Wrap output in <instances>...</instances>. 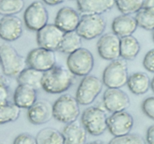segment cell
Listing matches in <instances>:
<instances>
[{
	"instance_id": "27",
	"label": "cell",
	"mask_w": 154,
	"mask_h": 144,
	"mask_svg": "<svg viewBox=\"0 0 154 144\" xmlns=\"http://www.w3.org/2000/svg\"><path fill=\"white\" fill-rule=\"evenodd\" d=\"M20 109L14 103L9 101L0 106V124L16 121L19 118Z\"/></svg>"
},
{
	"instance_id": "19",
	"label": "cell",
	"mask_w": 154,
	"mask_h": 144,
	"mask_svg": "<svg viewBox=\"0 0 154 144\" xmlns=\"http://www.w3.org/2000/svg\"><path fill=\"white\" fill-rule=\"evenodd\" d=\"M135 17L129 14H122L116 16L112 22L113 32L121 38L132 35L138 28Z\"/></svg>"
},
{
	"instance_id": "39",
	"label": "cell",
	"mask_w": 154,
	"mask_h": 144,
	"mask_svg": "<svg viewBox=\"0 0 154 144\" xmlns=\"http://www.w3.org/2000/svg\"><path fill=\"white\" fill-rule=\"evenodd\" d=\"M0 83L8 85V80H7V78L5 76H3L2 74H0Z\"/></svg>"
},
{
	"instance_id": "11",
	"label": "cell",
	"mask_w": 154,
	"mask_h": 144,
	"mask_svg": "<svg viewBox=\"0 0 154 144\" xmlns=\"http://www.w3.org/2000/svg\"><path fill=\"white\" fill-rule=\"evenodd\" d=\"M65 32L57 26L48 23L37 32L36 40L38 46L52 51L58 50Z\"/></svg>"
},
{
	"instance_id": "43",
	"label": "cell",
	"mask_w": 154,
	"mask_h": 144,
	"mask_svg": "<svg viewBox=\"0 0 154 144\" xmlns=\"http://www.w3.org/2000/svg\"><path fill=\"white\" fill-rule=\"evenodd\" d=\"M0 65H1V62H0Z\"/></svg>"
},
{
	"instance_id": "21",
	"label": "cell",
	"mask_w": 154,
	"mask_h": 144,
	"mask_svg": "<svg viewBox=\"0 0 154 144\" xmlns=\"http://www.w3.org/2000/svg\"><path fill=\"white\" fill-rule=\"evenodd\" d=\"M37 101V90L26 85H18L14 94V103L20 108L29 109Z\"/></svg>"
},
{
	"instance_id": "41",
	"label": "cell",
	"mask_w": 154,
	"mask_h": 144,
	"mask_svg": "<svg viewBox=\"0 0 154 144\" xmlns=\"http://www.w3.org/2000/svg\"><path fill=\"white\" fill-rule=\"evenodd\" d=\"M150 88H151L152 91H153V92H154V76H153V79H152V80H151V84H150Z\"/></svg>"
},
{
	"instance_id": "34",
	"label": "cell",
	"mask_w": 154,
	"mask_h": 144,
	"mask_svg": "<svg viewBox=\"0 0 154 144\" xmlns=\"http://www.w3.org/2000/svg\"><path fill=\"white\" fill-rule=\"evenodd\" d=\"M143 65L146 70L154 73V48L146 53L143 59Z\"/></svg>"
},
{
	"instance_id": "32",
	"label": "cell",
	"mask_w": 154,
	"mask_h": 144,
	"mask_svg": "<svg viewBox=\"0 0 154 144\" xmlns=\"http://www.w3.org/2000/svg\"><path fill=\"white\" fill-rule=\"evenodd\" d=\"M141 109L146 116L154 120V97L146 98L142 102Z\"/></svg>"
},
{
	"instance_id": "22",
	"label": "cell",
	"mask_w": 154,
	"mask_h": 144,
	"mask_svg": "<svg viewBox=\"0 0 154 144\" xmlns=\"http://www.w3.org/2000/svg\"><path fill=\"white\" fill-rule=\"evenodd\" d=\"M151 80L144 72H135L129 76L127 86L131 92L140 95L148 92L150 88Z\"/></svg>"
},
{
	"instance_id": "35",
	"label": "cell",
	"mask_w": 154,
	"mask_h": 144,
	"mask_svg": "<svg viewBox=\"0 0 154 144\" xmlns=\"http://www.w3.org/2000/svg\"><path fill=\"white\" fill-rule=\"evenodd\" d=\"M9 91L8 85L0 83V106L8 102Z\"/></svg>"
},
{
	"instance_id": "33",
	"label": "cell",
	"mask_w": 154,
	"mask_h": 144,
	"mask_svg": "<svg viewBox=\"0 0 154 144\" xmlns=\"http://www.w3.org/2000/svg\"><path fill=\"white\" fill-rule=\"evenodd\" d=\"M13 144H38L36 137L28 133H22L17 135Z\"/></svg>"
},
{
	"instance_id": "38",
	"label": "cell",
	"mask_w": 154,
	"mask_h": 144,
	"mask_svg": "<svg viewBox=\"0 0 154 144\" xmlns=\"http://www.w3.org/2000/svg\"><path fill=\"white\" fill-rule=\"evenodd\" d=\"M143 8L150 9V10L154 11V0H146L144 5Z\"/></svg>"
},
{
	"instance_id": "25",
	"label": "cell",
	"mask_w": 154,
	"mask_h": 144,
	"mask_svg": "<svg viewBox=\"0 0 154 144\" xmlns=\"http://www.w3.org/2000/svg\"><path fill=\"white\" fill-rule=\"evenodd\" d=\"M82 47V38L76 31L65 32L61 44L58 48L59 52L71 54Z\"/></svg>"
},
{
	"instance_id": "1",
	"label": "cell",
	"mask_w": 154,
	"mask_h": 144,
	"mask_svg": "<svg viewBox=\"0 0 154 144\" xmlns=\"http://www.w3.org/2000/svg\"><path fill=\"white\" fill-rule=\"evenodd\" d=\"M75 75L63 65H57L44 72L42 89L51 94H60L67 91L74 83Z\"/></svg>"
},
{
	"instance_id": "16",
	"label": "cell",
	"mask_w": 154,
	"mask_h": 144,
	"mask_svg": "<svg viewBox=\"0 0 154 144\" xmlns=\"http://www.w3.org/2000/svg\"><path fill=\"white\" fill-rule=\"evenodd\" d=\"M27 117L33 124H45L54 117L53 105L46 100H37L28 109Z\"/></svg>"
},
{
	"instance_id": "15",
	"label": "cell",
	"mask_w": 154,
	"mask_h": 144,
	"mask_svg": "<svg viewBox=\"0 0 154 144\" xmlns=\"http://www.w3.org/2000/svg\"><path fill=\"white\" fill-rule=\"evenodd\" d=\"M23 22L18 16H4L0 20V38L7 42L14 41L23 34Z\"/></svg>"
},
{
	"instance_id": "31",
	"label": "cell",
	"mask_w": 154,
	"mask_h": 144,
	"mask_svg": "<svg viewBox=\"0 0 154 144\" xmlns=\"http://www.w3.org/2000/svg\"><path fill=\"white\" fill-rule=\"evenodd\" d=\"M108 144H146V141L141 135L129 133L123 136H114Z\"/></svg>"
},
{
	"instance_id": "30",
	"label": "cell",
	"mask_w": 154,
	"mask_h": 144,
	"mask_svg": "<svg viewBox=\"0 0 154 144\" xmlns=\"http://www.w3.org/2000/svg\"><path fill=\"white\" fill-rule=\"evenodd\" d=\"M138 26L146 30H154V11L150 9L142 8L135 15Z\"/></svg>"
},
{
	"instance_id": "2",
	"label": "cell",
	"mask_w": 154,
	"mask_h": 144,
	"mask_svg": "<svg viewBox=\"0 0 154 144\" xmlns=\"http://www.w3.org/2000/svg\"><path fill=\"white\" fill-rule=\"evenodd\" d=\"M0 62L3 74L10 77L17 76L26 66V58L20 55L12 45L3 43L0 45Z\"/></svg>"
},
{
	"instance_id": "20",
	"label": "cell",
	"mask_w": 154,
	"mask_h": 144,
	"mask_svg": "<svg viewBox=\"0 0 154 144\" xmlns=\"http://www.w3.org/2000/svg\"><path fill=\"white\" fill-rule=\"evenodd\" d=\"M65 144H85L87 131L78 121L66 124L63 130Z\"/></svg>"
},
{
	"instance_id": "7",
	"label": "cell",
	"mask_w": 154,
	"mask_h": 144,
	"mask_svg": "<svg viewBox=\"0 0 154 144\" xmlns=\"http://www.w3.org/2000/svg\"><path fill=\"white\" fill-rule=\"evenodd\" d=\"M102 80L93 75L84 76L76 91L77 100L81 105H90L102 92L103 88Z\"/></svg>"
},
{
	"instance_id": "4",
	"label": "cell",
	"mask_w": 154,
	"mask_h": 144,
	"mask_svg": "<svg viewBox=\"0 0 154 144\" xmlns=\"http://www.w3.org/2000/svg\"><path fill=\"white\" fill-rule=\"evenodd\" d=\"M126 60L117 58L107 66L102 74V82L108 88H119L127 85L129 79Z\"/></svg>"
},
{
	"instance_id": "42",
	"label": "cell",
	"mask_w": 154,
	"mask_h": 144,
	"mask_svg": "<svg viewBox=\"0 0 154 144\" xmlns=\"http://www.w3.org/2000/svg\"><path fill=\"white\" fill-rule=\"evenodd\" d=\"M153 42H154V30L153 31Z\"/></svg>"
},
{
	"instance_id": "13",
	"label": "cell",
	"mask_w": 154,
	"mask_h": 144,
	"mask_svg": "<svg viewBox=\"0 0 154 144\" xmlns=\"http://www.w3.org/2000/svg\"><path fill=\"white\" fill-rule=\"evenodd\" d=\"M133 117L126 110L113 112L107 120L108 130L114 136L129 134L133 128Z\"/></svg>"
},
{
	"instance_id": "23",
	"label": "cell",
	"mask_w": 154,
	"mask_h": 144,
	"mask_svg": "<svg viewBox=\"0 0 154 144\" xmlns=\"http://www.w3.org/2000/svg\"><path fill=\"white\" fill-rule=\"evenodd\" d=\"M44 72L32 68H26L17 76V81L19 85H26L39 90L42 88V78Z\"/></svg>"
},
{
	"instance_id": "18",
	"label": "cell",
	"mask_w": 154,
	"mask_h": 144,
	"mask_svg": "<svg viewBox=\"0 0 154 144\" xmlns=\"http://www.w3.org/2000/svg\"><path fill=\"white\" fill-rule=\"evenodd\" d=\"M114 0H77L78 10L84 14H102L111 10Z\"/></svg>"
},
{
	"instance_id": "24",
	"label": "cell",
	"mask_w": 154,
	"mask_h": 144,
	"mask_svg": "<svg viewBox=\"0 0 154 144\" xmlns=\"http://www.w3.org/2000/svg\"><path fill=\"white\" fill-rule=\"evenodd\" d=\"M141 50V46L136 38L132 35L120 38V57L125 60H133Z\"/></svg>"
},
{
	"instance_id": "12",
	"label": "cell",
	"mask_w": 154,
	"mask_h": 144,
	"mask_svg": "<svg viewBox=\"0 0 154 144\" xmlns=\"http://www.w3.org/2000/svg\"><path fill=\"white\" fill-rule=\"evenodd\" d=\"M97 50L103 59L113 61L120 58V38L114 32L102 34L97 41Z\"/></svg>"
},
{
	"instance_id": "9",
	"label": "cell",
	"mask_w": 154,
	"mask_h": 144,
	"mask_svg": "<svg viewBox=\"0 0 154 144\" xmlns=\"http://www.w3.org/2000/svg\"><path fill=\"white\" fill-rule=\"evenodd\" d=\"M49 15L45 4L40 1H35L24 11L23 20L28 29L38 32L48 24Z\"/></svg>"
},
{
	"instance_id": "8",
	"label": "cell",
	"mask_w": 154,
	"mask_h": 144,
	"mask_svg": "<svg viewBox=\"0 0 154 144\" xmlns=\"http://www.w3.org/2000/svg\"><path fill=\"white\" fill-rule=\"evenodd\" d=\"M105 27L106 22L100 14H84L76 32L82 38L92 40L102 35Z\"/></svg>"
},
{
	"instance_id": "17",
	"label": "cell",
	"mask_w": 154,
	"mask_h": 144,
	"mask_svg": "<svg viewBox=\"0 0 154 144\" xmlns=\"http://www.w3.org/2000/svg\"><path fill=\"white\" fill-rule=\"evenodd\" d=\"M81 16L76 10L71 7H63L58 10L54 24L64 32L76 31Z\"/></svg>"
},
{
	"instance_id": "36",
	"label": "cell",
	"mask_w": 154,
	"mask_h": 144,
	"mask_svg": "<svg viewBox=\"0 0 154 144\" xmlns=\"http://www.w3.org/2000/svg\"><path fill=\"white\" fill-rule=\"evenodd\" d=\"M146 140L148 144H154V124H152L147 129Z\"/></svg>"
},
{
	"instance_id": "14",
	"label": "cell",
	"mask_w": 154,
	"mask_h": 144,
	"mask_svg": "<svg viewBox=\"0 0 154 144\" xmlns=\"http://www.w3.org/2000/svg\"><path fill=\"white\" fill-rule=\"evenodd\" d=\"M103 104L111 112L126 110L130 106L129 95L119 88H108L103 94Z\"/></svg>"
},
{
	"instance_id": "44",
	"label": "cell",
	"mask_w": 154,
	"mask_h": 144,
	"mask_svg": "<svg viewBox=\"0 0 154 144\" xmlns=\"http://www.w3.org/2000/svg\"><path fill=\"white\" fill-rule=\"evenodd\" d=\"M72 1H73V0H72ZM76 1H77V0H76Z\"/></svg>"
},
{
	"instance_id": "29",
	"label": "cell",
	"mask_w": 154,
	"mask_h": 144,
	"mask_svg": "<svg viewBox=\"0 0 154 144\" xmlns=\"http://www.w3.org/2000/svg\"><path fill=\"white\" fill-rule=\"evenodd\" d=\"M24 6V0H0V15L13 16L22 11Z\"/></svg>"
},
{
	"instance_id": "10",
	"label": "cell",
	"mask_w": 154,
	"mask_h": 144,
	"mask_svg": "<svg viewBox=\"0 0 154 144\" xmlns=\"http://www.w3.org/2000/svg\"><path fill=\"white\" fill-rule=\"evenodd\" d=\"M54 51L42 47L35 48L29 51L26 56L27 65L40 71L45 72L56 65Z\"/></svg>"
},
{
	"instance_id": "5",
	"label": "cell",
	"mask_w": 154,
	"mask_h": 144,
	"mask_svg": "<svg viewBox=\"0 0 154 144\" xmlns=\"http://www.w3.org/2000/svg\"><path fill=\"white\" fill-rule=\"evenodd\" d=\"M106 112L102 108L91 106L86 108L81 115V123L84 128L93 136L102 134L108 128Z\"/></svg>"
},
{
	"instance_id": "26",
	"label": "cell",
	"mask_w": 154,
	"mask_h": 144,
	"mask_svg": "<svg viewBox=\"0 0 154 144\" xmlns=\"http://www.w3.org/2000/svg\"><path fill=\"white\" fill-rule=\"evenodd\" d=\"M38 144H65L62 132L54 128L42 129L36 136Z\"/></svg>"
},
{
	"instance_id": "3",
	"label": "cell",
	"mask_w": 154,
	"mask_h": 144,
	"mask_svg": "<svg viewBox=\"0 0 154 144\" xmlns=\"http://www.w3.org/2000/svg\"><path fill=\"white\" fill-rule=\"evenodd\" d=\"M54 118L60 122L69 124L78 119L80 115L79 103L69 94L60 96L53 104Z\"/></svg>"
},
{
	"instance_id": "40",
	"label": "cell",
	"mask_w": 154,
	"mask_h": 144,
	"mask_svg": "<svg viewBox=\"0 0 154 144\" xmlns=\"http://www.w3.org/2000/svg\"><path fill=\"white\" fill-rule=\"evenodd\" d=\"M87 144H108V143H107L106 142H104V141H102V140H95V141H92V142H88Z\"/></svg>"
},
{
	"instance_id": "37",
	"label": "cell",
	"mask_w": 154,
	"mask_h": 144,
	"mask_svg": "<svg viewBox=\"0 0 154 144\" xmlns=\"http://www.w3.org/2000/svg\"><path fill=\"white\" fill-rule=\"evenodd\" d=\"M65 0H42L44 3L50 6H54L63 3Z\"/></svg>"
},
{
	"instance_id": "28",
	"label": "cell",
	"mask_w": 154,
	"mask_h": 144,
	"mask_svg": "<svg viewBox=\"0 0 154 144\" xmlns=\"http://www.w3.org/2000/svg\"><path fill=\"white\" fill-rule=\"evenodd\" d=\"M146 0H114L117 9L123 14L132 15L139 11Z\"/></svg>"
},
{
	"instance_id": "6",
	"label": "cell",
	"mask_w": 154,
	"mask_h": 144,
	"mask_svg": "<svg viewBox=\"0 0 154 144\" xmlns=\"http://www.w3.org/2000/svg\"><path fill=\"white\" fill-rule=\"evenodd\" d=\"M67 68L75 76L90 74L94 67V57L89 50L81 47L69 54L66 61Z\"/></svg>"
}]
</instances>
